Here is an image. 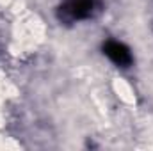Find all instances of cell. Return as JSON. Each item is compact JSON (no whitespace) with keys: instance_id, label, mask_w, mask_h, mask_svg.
I'll use <instances>...</instances> for the list:
<instances>
[{"instance_id":"obj_2","label":"cell","mask_w":153,"mask_h":151,"mask_svg":"<svg viewBox=\"0 0 153 151\" xmlns=\"http://www.w3.org/2000/svg\"><path fill=\"white\" fill-rule=\"evenodd\" d=\"M103 53L114 62L116 66L128 68L132 64V53H130V50L123 43H119V41H112V39L107 41L103 44Z\"/></svg>"},{"instance_id":"obj_1","label":"cell","mask_w":153,"mask_h":151,"mask_svg":"<svg viewBox=\"0 0 153 151\" xmlns=\"http://www.w3.org/2000/svg\"><path fill=\"white\" fill-rule=\"evenodd\" d=\"M94 9V0H66L59 7V18L64 21L84 20L91 16Z\"/></svg>"}]
</instances>
